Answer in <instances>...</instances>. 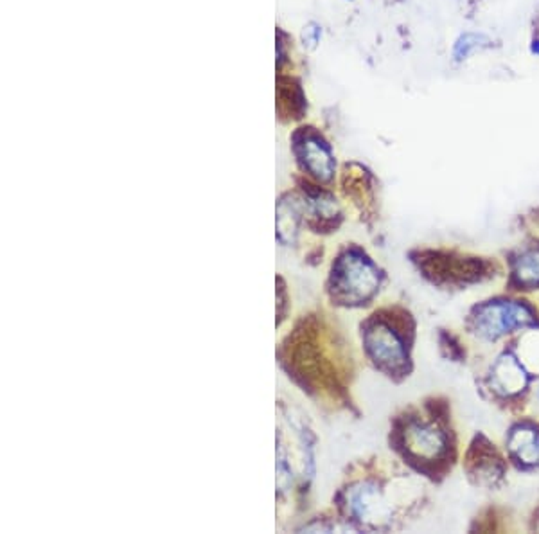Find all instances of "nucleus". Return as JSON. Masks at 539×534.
<instances>
[{"label": "nucleus", "instance_id": "obj_1", "mask_svg": "<svg viewBox=\"0 0 539 534\" xmlns=\"http://www.w3.org/2000/svg\"><path fill=\"white\" fill-rule=\"evenodd\" d=\"M379 286V272L365 256L347 252L333 270V288L340 300L356 305L369 299Z\"/></svg>", "mask_w": 539, "mask_h": 534}, {"label": "nucleus", "instance_id": "obj_2", "mask_svg": "<svg viewBox=\"0 0 539 534\" xmlns=\"http://www.w3.org/2000/svg\"><path fill=\"white\" fill-rule=\"evenodd\" d=\"M532 321L531 312L514 302H491L479 308L474 315V326L486 339H498L501 334L522 327Z\"/></svg>", "mask_w": 539, "mask_h": 534}, {"label": "nucleus", "instance_id": "obj_3", "mask_svg": "<svg viewBox=\"0 0 539 534\" xmlns=\"http://www.w3.org/2000/svg\"><path fill=\"white\" fill-rule=\"evenodd\" d=\"M293 149L300 165L313 175L320 182H329L335 175V159L331 155L326 140L311 131V128H302L293 139Z\"/></svg>", "mask_w": 539, "mask_h": 534}, {"label": "nucleus", "instance_id": "obj_4", "mask_svg": "<svg viewBox=\"0 0 539 534\" xmlns=\"http://www.w3.org/2000/svg\"><path fill=\"white\" fill-rule=\"evenodd\" d=\"M365 346L370 356L379 367L387 371H399L406 364V353H404L403 340L397 337L394 330L383 324L374 322L365 331Z\"/></svg>", "mask_w": 539, "mask_h": 534}, {"label": "nucleus", "instance_id": "obj_5", "mask_svg": "<svg viewBox=\"0 0 539 534\" xmlns=\"http://www.w3.org/2000/svg\"><path fill=\"white\" fill-rule=\"evenodd\" d=\"M349 508L361 521L383 526L390 518V509L372 484H360L349 493Z\"/></svg>", "mask_w": 539, "mask_h": 534}, {"label": "nucleus", "instance_id": "obj_6", "mask_svg": "<svg viewBox=\"0 0 539 534\" xmlns=\"http://www.w3.org/2000/svg\"><path fill=\"white\" fill-rule=\"evenodd\" d=\"M404 446L417 459H437L444 452L446 441L435 426L412 423L404 430Z\"/></svg>", "mask_w": 539, "mask_h": 534}, {"label": "nucleus", "instance_id": "obj_7", "mask_svg": "<svg viewBox=\"0 0 539 534\" xmlns=\"http://www.w3.org/2000/svg\"><path fill=\"white\" fill-rule=\"evenodd\" d=\"M492 383L496 391L501 394H514V392L523 391L526 383V376L523 373L522 365L517 364L511 356H504L492 371Z\"/></svg>", "mask_w": 539, "mask_h": 534}, {"label": "nucleus", "instance_id": "obj_8", "mask_svg": "<svg viewBox=\"0 0 539 534\" xmlns=\"http://www.w3.org/2000/svg\"><path fill=\"white\" fill-rule=\"evenodd\" d=\"M511 452L525 464H539V432L532 428H517L511 435Z\"/></svg>", "mask_w": 539, "mask_h": 534}, {"label": "nucleus", "instance_id": "obj_9", "mask_svg": "<svg viewBox=\"0 0 539 534\" xmlns=\"http://www.w3.org/2000/svg\"><path fill=\"white\" fill-rule=\"evenodd\" d=\"M300 220V209L293 198L290 200H283L279 204L277 209V232L281 241L284 243H293L297 236V229H299Z\"/></svg>", "mask_w": 539, "mask_h": 534}, {"label": "nucleus", "instance_id": "obj_10", "mask_svg": "<svg viewBox=\"0 0 539 534\" xmlns=\"http://www.w3.org/2000/svg\"><path fill=\"white\" fill-rule=\"evenodd\" d=\"M489 47H491V40L483 33H464L458 36L453 45V60L461 63V61L470 60L476 52H482Z\"/></svg>", "mask_w": 539, "mask_h": 534}, {"label": "nucleus", "instance_id": "obj_11", "mask_svg": "<svg viewBox=\"0 0 539 534\" xmlns=\"http://www.w3.org/2000/svg\"><path fill=\"white\" fill-rule=\"evenodd\" d=\"M516 279L522 284L532 286L539 282V248L529 250L516 259Z\"/></svg>", "mask_w": 539, "mask_h": 534}, {"label": "nucleus", "instance_id": "obj_12", "mask_svg": "<svg viewBox=\"0 0 539 534\" xmlns=\"http://www.w3.org/2000/svg\"><path fill=\"white\" fill-rule=\"evenodd\" d=\"M529 339L532 340L531 342H526L523 340V355H525V362L531 365L532 369H539V333L529 334Z\"/></svg>", "mask_w": 539, "mask_h": 534}, {"label": "nucleus", "instance_id": "obj_13", "mask_svg": "<svg viewBox=\"0 0 539 534\" xmlns=\"http://www.w3.org/2000/svg\"><path fill=\"white\" fill-rule=\"evenodd\" d=\"M308 36L304 35V42H308L311 47H315V44H317L318 38H320V29H318L317 26H311V29H308Z\"/></svg>", "mask_w": 539, "mask_h": 534}, {"label": "nucleus", "instance_id": "obj_14", "mask_svg": "<svg viewBox=\"0 0 539 534\" xmlns=\"http://www.w3.org/2000/svg\"><path fill=\"white\" fill-rule=\"evenodd\" d=\"M531 51L534 52V54H539V38H536L534 42H532V47H531Z\"/></svg>", "mask_w": 539, "mask_h": 534}]
</instances>
